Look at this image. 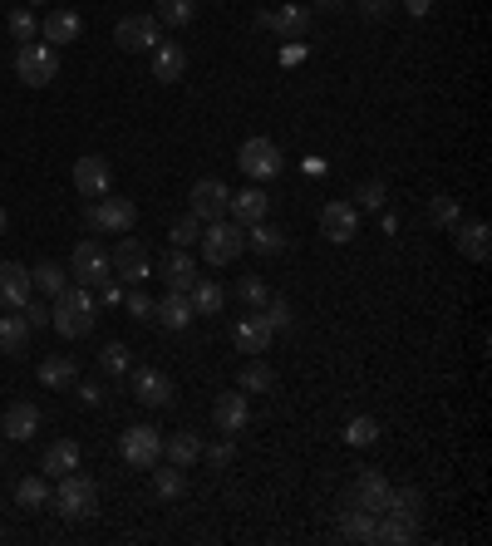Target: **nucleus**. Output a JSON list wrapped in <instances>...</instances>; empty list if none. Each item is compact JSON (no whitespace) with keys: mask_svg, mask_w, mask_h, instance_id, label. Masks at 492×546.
I'll return each instance as SVG.
<instances>
[{"mask_svg":"<svg viewBox=\"0 0 492 546\" xmlns=\"http://www.w3.org/2000/svg\"><path fill=\"white\" fill-rule=\"evenodd\" d=\"M114 40L128 55H153L163 45V25H158V15H123L114 25Z\"/></svg>","mask_w":492,"mask_h":546,"instance_id":"1a4fd4ad","label":"nucleus"},{"mask_svg":"<svg viewBox=\"0 0 492 546\" xmlns=\"http://www.w3.org/2000/svg\"><path fill=\"white\" fill-rule=\"evenodd\" d=\"M227 202H232V187L217 178H197L192 182V192H187V212L197 217V222H217V217H227Z\"/></svg>","mask_w":492,"mask_h":546,"instance_id":"f8f14e48","label":"nucleus"},{"mask_svg":"<svg viewBox=\"0 0 492 546\" xmlns=\"http://www.w3.org/2000/svg\"><path fill=\"white\" fill-rule=\"evenodd\" d=\"M212 419L222 433H242L246 419H251V404H246L242 389H227V394H217V404H212Z\"/></svg>","mask_w":492,"mask_h":546,"instance_id":"6ab92c4d","label":"nucleus"},{"mask_svg":"<svg viewBox=\"0 0 492 546\" xmlns=\"http://www.w3.org/2000/svg\"><path fill=\"white\" fill-rule=\"evenodd\" d=\"M414 537H419V527H409V522H399V517H389V512H384V522H374V542L409 546Z\"/></svg>","mask_w":492,"mask_h":546,"instance_id":"4c0bfd02","label":"nucleus"},{"mask_svg":"<svg viewBox=\"0 0 492 546\" xmlns=\"http://www.w3.org/2000/svg\"><path fill=\"white\" fill-rule=\"evenodd\" d=\"M187 301H192L197 315H217V310H222V286L197 276V281H192V291H187Z\"/></svg>","mask_w":492,"mask_h":546,"instance_id":"e433bc0d","label":"nucleus"},{"mask_svg":"<svg viewBox=\"0 0 492 546\" xmlns=\"http://www.w3.org/2000/svg\"><path fill=\"white\" fill-rule=\"evenodd\" d=\"M30 5H40V0H30Z\"/></svg>","mask_w":492,"mask_h":546,"instance_id":"052dcab7","label":"nucleus"},{"mask_svg":"<svg viewBox=\"0 0 492 546\" xmlns=\"http://www.w3.org/2000/svg\"><path fill=\"white\" fill-rule=\"evenodd\" d=\"M109 187H114V168H109V158L84 153V158L74 163V192H79V197H104Z\"/></svg>","mask_w":492,"mask_h":546,"instance_id":"4468645a","label":"nucleus"},{"mask_svg":"<svg viewBox=\"0 0 492 546\" xmlns=\"http://www.w3.org/2000/svg\"><path fill=\"white\" fill-rule=\"evenodd\" d=\"M315 10H340V0H315Z\"/></svg>","mask_w":492,"mask_h":546,"instance_id":"13d9d810","label":"nucleus"},{"mask_svg":"<svg viewBox=\"0 0 492 546\" xmlns=\"http://www.w3.org/2000/svg\"><path fill=\"white\" fill-rule=\"evenodd\" d=\"M30 286L45 291V296H60L64 286H69V271H64L60 261H40V266L30 271Z\"/></svg>","mask_w":492,"mask_h":546,"instance_id":"c9c22d12","label":"nucleus"},{"mask_svg":"<svg viewBox=\"0 0 492 546\" xmlns=\"http://www.w3.org/2000/svg\"><path fill=\"white\" fill-rule=\"evenodd\" d=\"M153 15H158V25H187L197 15V0H158Z\"/></svg>","mask_w":492,"mask_h":546,"instance_id":"79ce46f5","label":"nucleus"},{"mask_svg":"<svg viewBox=\"0 0 492 546\" xmlns=\"http://www.w3.org/2000/svg\"><path fill=\"white\" fill-rule=\"evenodd\" d=\"M119 453H123V463H128V468H138V473H148L153 463H163V433H158V428H148V424L123 428Z\"/></svg>","mask_w":492,"mask_h":546,"instance_id":"39448f33","label":"nucleus"},{"mask_svg":"<svg viewBox=\"0 0 492 546\" xmlns=\"http://www.w3.org/2000/svg\"><path fill=\"white\" fill-rule=\"evenodd\" d=\"M94 310H99L94 291H84V286H64L60 296H55V305H50V325L60 330L64 340H84V335L94 330Z\"/></svg>","mask_w":492,"mask_h":546,"instance_id":"f257e3e1","label":"nucleus"},{"mask_svg":"<svg viewBox=\"0 0 492 546\" xmlns=\"http://www.w3.org/2000/svg\"><path fill=\"white\" fill-rule=\"evenodd\" d=\"M345 443H350V448H374V443H379V419H369V414L350 419V424H345Z\"/></svg>","mask_w":492,"mask_h":546,"instance_id":"a19ab883","label":"nucleus"},{"mask_svg":"<svg viewBox=\"0 0 492 546\" xmlns=\"http://www.w3.org/2000/svg\"><path fill=\"white\" fill-rule=\"evenodd\" d=\"M94 301H99V305H119V301H123V291H119V286H114V281H104Z\"/></svg>","mask_w":492,"mask_h":546,"instance_id":"5fc2aeb1","label":"nucleus"},{"mask_svg":"<svg viewBox=\"0 0 492 546\" xmlns=\"http://www.w3.org/2000/svg\"><path fill=\"white\" fill-rule=\"evenodd\" d=\"M261 25H266L271 35H281V40H306L310 10H306V5H281V10H266V15H261Z\"/></svg>","mask_w":492,"mask_h":546,"instance_id":"dca6fc26","label":"nucleus"},{"mask_svg":"<svg viewBox=\"0 0 492 546\" xmlns=\"http://www.w3.org/2000/svg\"><path fill=\"white\" fill-rule=\"evenodd\" d=\"M237 296H242V305H251V310H261V305L271 301V291H266L261 276H242V281H237Z\"/></svg>","mask_w":492,"mask_h":546,"instance_id":"de8ad7c7","label":"nucleus"},{"mask_svg":"<svg viewBox=\"0 0 492 546\" xmlns=\"http://www.w3.org/2000/svg\"><path fill=\"white\" fill-rule=\"evenodd\" d=\"M25 340H30V325H25L20 310H10V315L0 320V355H20Z\"/></svg>","mask_w":492,"mask_h":546,"instance_id":"72a5a7b5","label":"nucleus"},{"mask_svg":"<svg viewBox=\"0 0 492 546\" xmlns=\"http://www.w3.org/2000/svg\"><path fill=\"white\" fill-rule=\"evenodd\" d=\"M202 458H207L212 468H227V463L237 458V448H232V438H222V443H212V448L202 443Z\"/></svg>","mask_w":492,"mask_h":546,"instance_id":"8fccbe9b","label":"nucleus"},{"mask_svg":"<svg viewBox=\"0 0 492 546\" xmlns=\"http://www.w3.org/2000/svg\"><path fill=\"white\" fill-rule=\"evenodd\" d=\"M153 320H158L163 330H187V325L197 320V310H192V301H187L183 291H168L163 301L153 305Z\"/></svg>","mask_w":492,"mask_h":546,"instance_id":"b1692460","label":"nucleus"},{"mask_svg":"<svg viewBox=\"0 0 492 546\" xmlns=\"http://www.w3.org/2000/svg\"><path fill=\"white\" fill-rule=\"evenodd\" d=\"M355 232H360V207L355 202H325L320 207V237L335 246L355 242Z\"/></svg>","mask_w":492,"mask_h":546,"instance_id":"ddd939ff","label":"nucleus"},{"mask_svg":"<svg viewBox=\"0 0 492 546\" xmlns=\"http://www.w3.org/2000/svg\"><path fill=\"white\" fill-rule=\"evenodd\" d=\"M271 389H276V369L261 355H251V364L242 369V394H271Z\"/></svg>","mask_w":492,"mask_h":546,"instance_id":"f704fd0d","label":"nucleus"},{"mask_svg":"<svg viewBox=\"0 0 492 546\" xmlns=\"http://www.w3.org/2000/svg\"><path fill=\"white\" fill-rule=\"evenodd\" d=\"M30 271L20 266V261H0V305L5 310H25V301H30Z\"/></svg>","mask_w":492,"mask_h":546,"instance_id":"f3484780","label":"nucleus"},{"mask_svg":"<svg viewBox=\"0 0 492 546\" xmlns=\"http://www.w3.org/2000/svg\"><path fill=\"white\" fill-rule=\"evenodd\" d=\"M10 40H20V45H30V40H40V20H35V10L30 5H20V10H10Z\"/></svg>","mask_w":492,"mask_h":546,"instance_id":"58836bf2","label":"nucleus"},{"mask_svg":"<svg viewBox=\"0 0 492 546\" xmlns=\"http://www.w3.org/2000/svg\"><path fill=\"white\" fill-rule=\"evenodd\" d=\"M163 458L168 463H178V468H192L197 458H202V438L183 428V433H173V438H163Z\"/></svg>","mask_w":492,"mask_h":546,"instance_id":"7c9ffc66","label":"nucleus"},{"mask_svg":"<svg viewBox=\"0 0 492 546\" xmlns=\"http://www.w3.org/2000/svg\"><path fill=\"white\" fill-rule=\"evenodd\" d=\"M384 512L399 517V522H409V527H419V522H424V492H419V487H389Z\"/></svg>","mask_w":492,"mask_h":546,"instance_id":"393cba45","label":"nucleus"},{"mask_svg":"<svg viewBox=\"0 0 492 546\" xmlns=\"http://www.w3.org/2000/svg\"><path fill=\"white\" fill-rule=\"evenodd\" d=\"M0 463H5V453H0Z\"/></svg>","mask_w":492,"mask_h":546,"instance_id":"680f3d73","label":"nucleus"},{"mask_svg":"<svg viewBox=\"0 0 492 546\" xmlns=\"http://www.w3.org/2000/svg\"><path fill=\"white\" fill-rule=\"evenodd\" d=\"M79 30H84V20L74 15V10H50L45 20H40V35H45V45H74L79 40Z\"/></svg>","mask_w":492,"mask_h":546,"instance_id":"412c9836","label":"nucleus"},{"mask_svg":"<svg viewBox=\"0 0 492 546\" xmlns=\"http://www.w3.org/2000/svg\"><path fill=\"white\" fill-rule=\"evenodd\" d=\"M50 502H55V512H60L64 522H84V517L99 512V483L74 468V473H64L60 487L50 492Z\"/></svg>","mask_w":492,"mask_h":546,"instance_id":"f03ea898","label":"nucleus"},{"mask_svg":"<svg viewBox=\"0 0 492 546\" xmlns=\"http://www.w3.org/2000/svg\"><path fill=\"white\" fill-rule=\"evenodd\" d=\"M15 502H20L25 512H40V507L50 502V487H45V478H20V483H15Z\"/></svg>","mask_w":492,"mask_h":546,"instance_id":"ea45409f","label":"nucleus"},{"mask_svg":"<svg viewBox=\"0 0 492 546\" xmlns=\"http://www.w3.org/2000/svg\"><path fill=\"white\" fill-rule=\"evenodd\" d=\"M69 276H74V286L99 291L109 281V251L94 242V237H84V242L74 246V256H69Z\"/></svg>","mask_w":492,"mask_h":546,"instance_id":"0eeeda50","label":"nucleus"},{"mask_svg":"<svg viewBox=\"0 0 492 546\" xmlns=\"http://www.w3.org/2000/svg\"><path fill=\"white\" fill-rule=\"evenodd\" d=\"M458 217H463V207H458V197H448V192H438V197H433V202H429V222H433V227H443V232H448V227H453Z\"/></svg>","mask_w":492,"mask_h":546,"instance_id":"37998d69","label":"nucleus"},{"mask_svg":"<svg viewBox=\"0 0 492 546\" xmlns=\"http://www.w3.org/2000/svg\"><path fill=\"white\" fill-rule=\"evenodd\" d=\"M237 168H242L246 178L256 182H271L286 173V158H281V148L271 143V138H246L242 153H237Z\"/></svg>","mask_w":492,"mask_h":546,"instance_id":"6e6552de","label":"nucleus"},{"mask_svg":"<svg viewBox=\"0 0 492 546\" xmlns=\"http://www.w3.org/2000/svg\"><path fill=\"white\" fill-rule=\"evenodd\" d=\"M340 537H345V542H374V512L340 507Z\"/></svg>","mask_w":492,"mask_h":546,"instance_id":"473e14b6","label":"nucleus"},{"mask_svg":"<svg viewBox=\"0 0 492 546\" xmlns=\"http://www.w3.org/2000/svg\"><path fill=\"white\" fill-rule=\"evenodd\" d=\"M128 379H133V399H138V404H148V409H168V404H173V379H168L163 369H148V364H143V369H133Z\"/></svg>","mask_w":492,"mask_h":546,"instance_id":"2eb2a0df","label":"nucleus"},{"mask_svg":"<svg viewBox=\"0 0 492 546\" xmlns=\"http://www.w3.org/2000/svg\"><path fill=\"white\" fill-rule=\"evenodd\" d=\"M35 428H40V409H35V404H10L5 419H0V433H5L10 443H30Z\"/></svg>","mask_w":492,"mask_h":546,"instance_id":"5701e85b","label":"nucleus"},{"mask_svg":"<svg viewBox=\"0 0 492 546\" xmlns=\"http://www.w3.org/2000/svg\"><path fill=\"white\" fill-rule=\"evenodd\" d=\"M35 374H40L45 389H69V384L79 379V364H74V355H45Z\"/></svg>","mask_w":492,"mask_h":546,"instance_id":"c756f323","label":"nucleus"},{"mask_svg":"<svg viewBox=\"0 0 492 546\" xmlns=\"http://www.w3.org/2000/svg\"><path fill=\"white\" fill-rule=\"evenodd\" d=\"M448 232H453V246H458V251H463L468 261H478V266H483V261L492 256L488 222H463V217H458V222H453Z\"/></svg>","mask_w":492,"mask_h":546,"instance_id":"a211bd4d","label":"nucleus"},{"mask_svg":"<svg viewBox=\"0 0 492 546\" xmlns=\"http://www.w3.org/2000/svg\"><path fill=\"white\" fill-rule=\"evenodd\" d=\"M15 74H20V84L45 89V84L60 74V50H55V45H40V40L20 45V50H15Z\"/></svg>","mask_w":492,"mask_h":546,"instance_id":"20e7f679","label":"nucleus"},{"mask_svg":"<svg viewBox=\"0 0 492 546\" xmlns=\"http://www.w3.org/2000/svg\"><path fill=\"white\" fill-rule=\"evenodd\" d=\"M148 60H153V79H158V84H178V79L187 74V50L183 45H168V40H163Z\"/></svg>","mask_w":492,"mask_h":546,"instance_id":"a878e982","label":"nucleus"},{"mask_svg":"<svg viewBox=\"0 0 492 546\" xmlns=\"http://www.w3.org/2000/svg\"><path fill=\"white\" fill-rule=\"evenodd\" d=\"M99 369H104V374H128V369H133L128 345H119V340H114V345H104V350H99Z\"/></svg>","mask_w":492,"mask_h":546,"instance_id":"a18cd8bd","label":"nucleus"},{"mask_svg":"<svg viewBox=\"0 0 492 546\" xmlns=\"http://www.w3.org/2000/svg\"><path fill=\"white\" fill-rule=\"evenodd\" d=\"M123 305H128V315H133V320H153V305H158V301H148V296L133 286V291L123 296Z\"/></svg>","mask_w":492,"mask_h":546,"instance_id":"3c124183","label":"nucleus"},{"mask_svg":"<svg viewBox=\"0 0 492 546\" xmlns=\"http://www.w3.org/2000/svg\"><path fill=\"white\" fill-rule=\"evenodd\" d=\"M109 271L119 276L123 286H143V281L153 276V251L138 242V237L123 232V242L114 246V256H109Z\"/></svg>","mask_w":492,"mask_h":546,"instance_id":"423d86ee","label":"nucleus"},{"mask_svg":"<svg viewBox=\"0 0 492 546\" xmlns=\"http://www.w3.org/2000/svg\"><path fill=\"white\" fill-rule=\"evenodd\" d=\"M256 315L266 320V330H271V335H281V330H291V325H296V315H291V305H286V301H276V296H271V301L261 305Z\"/></svg>","mask_w":492,"mask_h":546,"instance_id":"c03bdc74","label":"nucleus"},{"mask_svg":"<svg viewBox=\"0 0 492 546\" xmlns=\"http://www.w3.org/2000/svg\"><path fill=\"white\" fill-rule=\"evenodd\" d=\"M20 315H25V325H30V330H45V325H50V305H40V301H25Z\"/></svg>","mask_w":492,"mask_h":546,"instance_id":"603ef678","label":"nucleus"},{"mask_svg":"<svg viewBox=\"0 0 492 546\" xmlns=\"http://www.w3.org/2000/svg\"><path fill=\"white\" fill-rule=\"evenodd\" d=\"M84 222L94 227V232H114V237H123V232H133V222H138V207L128 202V197H114V192H104L89 212H84Z\"/></svg>","mask_w":492,"mask_h":546,"instance_id":"9d476101","label":"nucleus"},{"mask_svg":"<svg viewBox=\"0 0 492 546\" xmlns=\"http://www.w3.org/2000/svg\"><path fill=\"white\" fill-rule=\"evenodd\" d=\"M384 197H389V187H384L379 178H369V182L355 187V207H365V212H379V207H384Z\"/></svg>","mask_w":492,"mask_h":546,"instance_id":"49530a36","label":"nucleus"},{"mask_svg":"<svg viewBox=\"0 0 492 546\" xmlns=\"http://www.w3.org/2000/svg\"><path fill=\"white\" fill-rule=\"evenodd\" d=\"M163 281L173 286V291H192V281H197V261H192V251L187 246H173L168 251V261H163Z\"/></svg>","mask_w":492,"mask_h":546,"instance_id":"bb28decb","label":"nucleus"},{"mask_svg":"<svg viewBox=\"0 0 492 546\" xmlns=\"http://www.w3.org/2000/svg\"><path fill=\"white\" fill-rule=\"evenodd\" d=\"M148 473H153V497L158 502H178L187 492V468H178V463H153Z\"/></svg>","mask_w":492,"mask_h":546,"instance_id":"cd10ccee","label":"nucleus"},{"mask_svg":"<svg viewBox=\"0 0 492 546\" xmlns=\"http://www.w3.org/2000/svg\"><path fill=\"white\" fill-rule=\"evenodd\" d=\"M266 212H271V197H266L261 187L232 192V202H227V217H232V222H242V227H251V222H266Z\"/></svg>","mask_w":492,"mask_h":546,"instance_id":"aec40b11","label":"nucleus"},{"mask_svg":"<svg viewBox=\"0 0 492 546\" xmlns=\"http://www.w3.org/2000/svg\"><path fill=\"white\" fill-rule=\"evenodd\" d=\"M197 242H202V256L212 266H232L246 251V227L232 222V217H217V222H202V237Z\"/></svg>","mask_w":492,"mask_h":546,"instance_id":"7ed1b4c3","label":"nucleus"},{"mask_svg":"<svg viewBox=\"0 0 492 546\" xmlns=\"http://www.w3.org/2000/svg\"><path fill=\"white\" fill-rule=\"evenodd\" d=\"M197 237H202V222H197L192 212H187V217H178V222H173V232H168V242H173V246H192Z\"/></svg>","mask_w":492,"mask_h":546,"instance_id":"09e8293b","label":"nucleus"},{"mask_svg":"<svg viewBox=\"0 0 492 546\" xmlns=\"http://www.w3.org/2000/svg\"><path fill=\"white\" fill-rule=\"evenodd\" d=\"M404 5H409V15H429L433 10V0H404Z\"/></svg>","mask_w":492,"mask_h":546,"instance_id":"4d7b16f0","label":"nucleus"},{"mask_svg":"<svg viewBox=\"0 0 492 546\" xmlns=\"http://www.w3.org/2000/svg\"><path fill=\"white\" fill-rule=\"evenodd\" d=\"M74 394H79V404H84V409H99V404H104V389H99V384H79Z\"/></svg>","mask_w":492,"mask_h":546,"instance_id":"864d4df0","label":"nucleus"},{"mask_svg":"<svg viewBox=\"0 0 492 546\" xmlns=\"http://www.w3.org/2000/svg\"><path fill=\"white\" fill-rule=\"evenodd\" d=\"M5 222H10V217H5V207H0V237H5Z\"/></svg>","mask_w":492,"mask_h":546,"instance_id":"bf43d9fd","label":"nucleus"},{"mask_svg":"<svg viewBox=\"0 0 492 546\" xmlns=\"http://www.w3.org/2000/svg\"><path fill=\"white\" fill-rule=\"evenodd\" d=\"M246 246L261 251V256H281V251H286V232L271 227V222H251V227H246Z\"/></svg>","mask_w":492,"mask_h":546,"instance_id":"2f4dec72","label":"nucleus"},{"mask_svg":"<svg viewBox=\"0 0 492 546\" xmlns=\"http://www.w3.org/2000/svg\"><path fill=\"white\" fill-rule=\"evenodd\" d=\"M74 468H79V443H74V438H55V443L45 448V458H40V473L64 478V473H74Z\"/></svg>","mask_w":492,"mask_h":546,"instance_id":"c85d7f7f","label":"nucleus"},{"mask_svg":"<svg viewBox=\"0 0 492 546\" xmlns=\"http://www.w3.org/2000/svg\"><path fill=\"white\" fill-rule=\"evenodd\" d=\"M384 502H389V483H384V473L379 468H360V478L340 492V507H360V512H384Z\"/></svg>","mask_w":492,"mask_h":546,"instance_id":"9b49d317","label":"nucleus"},{"mask_svg":"<svg viewBox=\"0 0 492 546\" xmlns=\"http://www.w3.org/2000/svg\"><path fill=\"white\" fill-rule=\"evenodd\" d=\"M389 5H394V0H360V10H365L369 20H379V15H389Z\"/></svg>","mask_w":492,"mask_h":546,"instance_id":"6e6d98bb","label":"nucleus"},{"mask_svg":"<svg viewBox=\"0 0 492 546\" xmlns=\"http://www.w3.org/2000/svg\"><path fill=\"white\" fill-rule=\"evenodd\" d=\"M232 345L242 350V355H266L271 350V330H266V320L261 315H246L232 325Z\"/></svg>","mask_w":492,"mask_h":546,"instance_id":"4be33fe9","label":"nucleus"}]
</instances>
